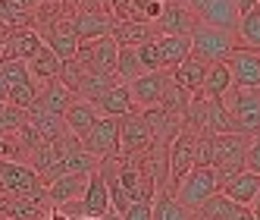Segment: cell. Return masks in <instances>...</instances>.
Returning <instances> with one entry per match:
<instances>
[{
    "mask_svg": "<svg viewBox=\"0 0 260 220\" xmlns=\"http://www.w3.org/2000/svg\"><path fill=\"white\" fill-rule=\"evenodd\" d=\"M235 47H238V38L229 29H219V25H210V22H198L194 32H191V53L201 57L204 63L226 60Z\"/></svg>",
    "mask_w": 260,
    "mask_h": 220,
    "instance_id": "cell-1",
    "label": "cell"
},
{
    "mask_svg": "<svg viewBox=\"0 0 260 220\" xmlns=\"http://www.w3.org/2000/svg\"><path fill=\"white\" fill-rule=\"evenodd\" d=\"M216 192V179H213V167H191L176 186H173V198L182 208L198 211L204 201Z\"/></svg>",
    "mask_w": 260,
    "mask_h": 220,
    "instance_id": "cell-2",
    "label": "cell"
},
{
    "mask_svg": "<svg viewBox=\"0 0 260 220\" xmlns=\"http://www.w3.org/2000/svg\"><path fill=\"white\" fill-rule=\"evenodd\" d=\"M79 142H82V148L91 151L98 160L107 157V154H119V120L116 117H101Z\"/></svg>",
    "mask_w": 260,
    "mask_h": 220,
    "instance_id": "cell-3",
    "label": "cell"
},
{
    "mask_svg": "<svg viewBox=\"0 0 260 220\" xmlns=\"http://www.w3.org/2000/svg\"><path fill=\"white\" fill-rule=\"evenodd\" d=\"M201 19L185 0H166L160 19L154 22V35H191Z\"/></svg>",
    "mask_w": 260,
    "mask_h": 220,
    "instance_id": "cell-4",
    "label": "cell"
},
{
    "mask_svg": "<svg viewBox=\"0 0 260 220\" xmlns=\"http://www.w3.org/2000/svg\"><path fill=\"white\" fill-rule=\"evenodd\" d=\"M147 148H151V132H147L141 110L119 117V154H144Z\"/></svg>",
    "mask_w": 260,
    "mask_h": 220,
    "instance_id": "cell-5",
    "label": "cell"
},
{
    "mask_svg": "<svg viewBox=\"0 0 260 220\" xmlns=\"http://www.w3.org/2000/svg\"><path fill=\"white\" fill-rule=\"evenodd\" d=\"M0 189L10 195H25L41 189V176L25 160H0Z\"/></svg>",
    "mask_w": 260,
    "mask_h": 220,
    "instance_id": "cell-6",
    "label": "cell"
},
{
    "mask_svg": "<svg viewBox=\"0 0 260 220\" xmlns=\"http://www.w3.org/2000/svg\"><path fill=\"white\" fill-rule=\"evenodd\" d=\"M194 167V132H179L173 145L166 148V173H170V189Z\"/></svg>",
    "mask_w": 260,
    "mask_h": 220,
    "instance_id": "cell-7",
    "label": "cell"
},
{
    "mask_svg": "<svg viewBox=\"0 0 260 220\" xmlns=\"http://www.w3.org/2000/svg\"><path fill=\"white\" fill-rule=\"evenodd\" d=\"M166 76H170V72L157 69V72H141L138 79L128 82L125 91H128V98H132V107L135 110L157 107L160 104V95H163V85H166Z\"/></svg>",
    "mask_w": 260,
    "mask_h": 220,
    "instance_id": "cell-8",
    "label": "cell"
},
{
    "mask_svg": "<svg viewBox=\"0 0 260 220\" xmlns=\"http://www.w3.org/2000/svg\"><path fill=\"white\" fill-rule=\"evenodd\" d=\"M222 63L229 66L235 85L260 88V50H251V47H241V44H238Z\"/></svg>",
    "mask_w": 260,
    "mask_h": 220,
    "instance_id": "cell-9",
    "label": "cell"
},
{
    "mask_svg": "<svg viewBox=\"0 0 260 220\" xmlns=\"http://www.w3.org/2000/svg\"><path fill=\"white\" fill-rule=\"evenodd\" d=\"M41 47H44V41H41V35L35 32L31 25H25V29H13V32L7 35L4 57H0V60H22V63H28Z\"/></svg>",
    "mask_w": 260,
    "mask_h": 220,
    "instance_id": "cell-10",
    "label": "cell"
},
{
    "mask_svg": "<svg viewBox=\"0 0 260 220\" xmlns=\"http://www.w3.org/2000/svg\"><path fill=\"white\" fill-rule=\"evenodd\" d=\"M210 142H213V167H229V163H241L245 167L248 135L222 132V135H210Z\"/></svg>",
    "mask_w": 260,
    "mask_h": 220,
    "instance_id": "cell-11",
    "label": "cell"
},
{
    "mask_svg": "<svg viewBox=\"0 0 260 220\" xmlns=\"http://www.w3.org/2000/svg\"><path fill=\"white\" fill-rule=\"evenodd\" d=\"M72 32L79 35V41H94V38H104V35H110V25H113V16L101 13L98 7H85L79 10L76 16H72Z\"/></svg>",
    "mask_w": 260,
    "mask_h": 220,
    "instance_id": "cell-12",
    "label": "cell"
},
{
    "mask_svg": "<svg viewBox=\"0 0 260 220\" xmlns=\"http://www.w3.org/2000/svg\"><path fill=\"white\" fill-rule=\"evenodd\" d=\"M25 123H28L44 142H57V139L66 132V120L57 117V114H50V110H44L38 101H35V104L25 110Z\"/></svg>",
    "mask_w": 260,
    "mask_h": 220,
    "instance_id": "cell-13",
    "label": "cell"
},
{
    "mask_svg": "<svg viewBox=\"0 0 260 220\" xmlns=\"http://www.w3.org/2000/svg\"><path fill=\"white\" fill-rule=\"evenodd\" d=\"M91 104L98 107V114H101V117H116V120L135 110V107H132V98H128V91H125V85H119V82L107 85Z\"/></svg>",
    "mask_w": 260,
    "mask_h": 220,
    "instance_id": "cell-14",
    "label": "cell"
},
{
    "mask_svg": "<svg viewBox=\"0 0 260 220\" xmlns=\"http://www.w3.org/2000/svg\"><path fill=\"white\" fill-rule=\"evenodd\" d=\"M79 208L82 217H104L110 211V195H107V182L101 179V173H91L88 176V186L79 198Z\"/></svg>",
    "mask_w": 260,
    "mask_h": 220,
    "instance_id": "cell-15",
    "label": "cell"
},
{
    "mask_svg": "<svg viewBox=\"0 0 260 220\" xmlns=\"http://www.w3.org/2000/svg\"><path fill=\"white\" fill-rule=\"evenodd\" d=\"M53 53H57V57L66 63V60H72L76 57V47H79V35L72 32V22H66V19H60L53 29H47L44 32V38H41Z\"/></svg>",
    "mask_w": 260,
    "mask_h": 220,
    "instance_id": "cell-16",
    "label": "cell"
},
{
    "mask_svg": "<svg viewBox=\"0 0 260 220\" xmlns=\"http://www.w3.org/2000/svg\"><path fill=\"white\" fill-rule=\"evenodd\" d=\"M204 72H207V63H204L201 57H194V53H188L179 66L170 69V79L182 88V91H188V95H198V88L204 82Z\"/></svg>",
    "mask_w": 260,
    "mask_h": 220,
    "instance_id": "cell-17",
    "label": "cell"
},
{
    "mask_svg": "<svg viewBox=\"0 0 260 220\" xmlns=\"http://www.w3.org/2000/svg\"><path fill=\"white\" fill-rule=\"evenodd\" d=\"M85 186H88L85 173H66L60 179H53L50 186H44V189H47V201H50V205H66V201L82 198Z\"/></svg>",
    "mask_w": 260,
    "mask_h": 220,
    "instance_id": "cell-18",
    "label": "cell"
},
{
    "mask_svg": "<svg viewBox=\"0 0 260 220\" xmlns=\"http://www.w3.org/2000/svg\"><path fill=\"white\" fill-rule=\"evenodd\" d=\"M229 85H232V72H229V66L226 63H207V72H204V82H201V88H198V95L204 98V101H219L222 95L229 91Z\"/></svg>",
    "mask_w": 260,
    "mask_h": 220,
    "instance_id": "cell-19",
    "label": "cell"
},
{
    "mask_svg": "<svg viewBox=\"0 0 260 220\" xmlns=\"http://www.w3.org/2000/svg\"><path fill=\"white\" fill-rule=\"evenodd\" d=\"M219 192L226 195V198H232L235 205L251 208V205H254V198H257V192H260V176L251 173V170H245V173H238L235 179H229Z\"/></svg>",
    "mask_w": 260,
    "mask_h": 220,
    "instance_id": "cell-20",
    "label": "cell"
},
{
    "mask_svg": "<svg viewBox=\"0 0 260 220\" xmlns=\"http://www.w3.org/2000/svg\"><path fill=\"white\" fill-rule=\"evenodd\" d=\"M157 47L163 69H173L191 53V35H157Z\"/></svg>",
    "mask_w": 260,
    "mask_h": 220,
    "instance_id": "cell-21",
    "label": "cell"
},
{
    "mask_svg": "<svg viewBox=\"0 0 260 220\" xmlns=\"http://www.w3.org/2000/svg\"><path fill=\"white\" fill-rule=\"evenodd\" d=\"M63 120H66V129H69L72 135L82 139V135L91 129V126L101 120V114H98V107L91 104V101H79V98H76V101L69 104V110L63 114Z\"/></svg>",
    "mask_w": 260,
    "mask_h": 220,
    "instance_id": "cell-22",
    "label": "cell"
},
{
    "mask_svg": "<svg viewBox=\"0 0 260 220\" xmlns=\"http://www.w3.org/2000/svg\"><path fill=\"white\" fill-rule=\"evenodd\" d=\"M151 220H198V217H194V211L182 208L170 189H157V195L151 201Z\"/></svg>",
    "mask_w": 260,
    "mask_h": 220,
    "instance_id": "cell-23",
    "label": "cell"
},
{
    "mask_svg": "<svg viewBox=\"0 0 260 220\" xmlns=\"http://www.w3.org/2000/svg\"><path fill=\"white\" fill-rule=\"evenodd\" d=\"M25 66H28V76H31L35 82H44V85H47V82H53V79L60 76L63 60H60V57H57V53H53L47 44H44V47L35 53L28 63H25Z\"/></svg>",
    "mask_w": 260,
    "mask_h": 220,
    "instance_id": "cell-24",
    "label": "cell"
},
{
    "mask_svg": "<svg viewBox=\"0 0 260 220\" xmlns=\"http://www.w3.org/2000/svg\"><path fill=\"white\" fill-rule=\"evenodd\" d=\"M88 44H91V63H94V69L104 72V76H113L116 79V53H119V44L110 38V35L94 38V41H88Z\"/></svg>",
    "mask_w": 260,
    "mask_h": 220,
    "instance_id": "cell-25",
    "label": "cell"
},
{
    "mask_svg": "<svg viewBox=\"0 0 260 220\" xmlns=\"http://www.w3.org/2000/svg\"><path fill=\"white\" fill-rule=\"evenodd\" d=\"M151 35H154L151 25L132 22V19H113V25H110V38H113L119 47H135L144 38H151Z\"/></svg>",
    "mask_w": 260,
    "mask_h": 220,
    "instance_id": "cell-26",
    "label": "cell"
},
{
    "mask_svg": "<svg viewBox=\"0 0 260 220\" xmlns=\"http://www.w3.org/2000/svg\"><path fill=\"white\" fill-rule=\"evenodd\" d=\"M72 101H76V95H72V91H69L60 79L47 82V85L38 91V104H41L44 110H50V114H57V117H63V114H66Z\"/></svg>",
    "mask_w": 260,
    "mask_h": 220,
    "instance_id": "cell-27",
    "label": "cell"
},
{
    "mask_svg": "<svg viewBox=\"0 0 260 220\" xmlns=\"http://www.w3.org/2000/svg\"><path fill=\"white\" fill-rule=\"evenodd\" d=\"M219 101H222V107H226L232 117H238V114H245V110L260 107V88H248V85H235L232 82L229 91Z\"/></svg>",
    "mask_w": 260,
    "mask_h": 220,
    "instance_id": "cell-28",
    "label": "cell"
},
{
    "mask_svg": "<svg viewBox=\"0 0 260 220\" xmlns=\"http://www.w3.org/2000/svg\"><path fill=\"white\" fill-rule=\"evenodd\" d=\"M204 132L207 135H222V132H238L235 117L229 114L222 101H207V117H204Z\"/></svg>",
    "mask_w": 260,
    "mask_h": 220,
    "instance_id": "cell-29",
    "label": "cell"
},
{
    "mask_svg": "<svg viewBox=\"0 0 260 220\" xmlns=\"http://www.w3.org/2000/svg\"><path fill=\"white\" fill-rule=\"evenodd\" d=\"M238 208H241V205H235L232 198H226L222 192H213V195L194 211V217H198V220H232Z\"/></svg>",
    "mask_w": 260,
    "mask_h": 220,
    "instance_id": "cell-30",
    "label": "cell"
},
{
    "mask_svg": "<svg viewBox=\"0 0 260 220\" xmlns=\"http://www.w3.org/2000/svg\"><path fill=\"white\" fill-rule=\"evenodd\" d=\"M235 38L245 41L251 50H260V7H254V10H248V13L238 16V22H235Z\"/></svg>",
    "mask_w": 260,
    "mask_h": 220,
    "instance_id": "cell-31",
    "label": "cell"
},
{
    "mask_svg": "<svg viewBox=\"0 0 260 220\" xmlns=\"http://www.w3.org/2000/svg\"><path fill=\"white\" fill-rule=\"evenodd\" d=\"M141 72L144 69H141V60H138L135 47H119V53H116V82L128 85L132 79H138Z\"/></svg>",
    "mask_w": 260,
    "mask_h": 220,
    "instance_id": "cell-32",
    "label": "cell"
},
{
    "mask_svg": "<svg viewBox=\"0 0 260 220\" xmlns=\"http://www.w3.org/2000/svg\"><path fill=\"white\" fill-rule=\"evenodd\" d=\"M170 72V69H166ZM188 91H182L170 76H166V85H163V95H160V104L157 107H163V110H170V114H176V117H182V110H185V104H188Z\"/></svg>",
    "mask_w": 260,
    "mask_h": 220,
    "instance_id": "cell-33",
    "label": "cell"
},
{
    "mask_svg": "<svg viewBox=\"0 0 260 220\" xmlns=\"http://www.w3.org/2000/svg\"><path fill=\"white\" fill-rule=\"evenodd\" d=\"M31 22V13L19 4V0H0V25L7 29H25Z\"/></svg>",
    "mask_w": 260,
    "mask_h": 220,
    "instance_id": "cell-34",
    "label": "cell"
},
{
    "mask_svg": "<svg viewBox=\"0 0 260 220\" xmlns=\"http://www.w3.org/2000/svg\"><path fill=\"white\" fill-rule=\"evenodd\" d=\"M35 101H38V85H35V79L31 82H22V85H13L10 95H7V104L16 107V110H22V114H25Z\"/></svg>",
    "mask_w": 260,
    "mask_h": 220,
    "instance_id": "cell-35",
    "label": "cell"
},
{
    "mask_svg": "<svg viewBox=\"0 0 260 220\" xmlns=\"http://www.w3.org/2000/svg\"><path fill=\"white\" fill-rule=\"evenodd\" d=\"M63 163H66L69 173H85V176H91V173H98V163L101 160L91 154V151H85V148H76L72 154L63 157Z\"/></svg>",
    "mask_w": 260,
    "mask_h": 220,
    "instance_id": "cell-36",
    "label": "cell"
},
{
    "mask_svg": "<svg viewBox=\"0 0 260 220\" xmlns=\"http://www.w3.org/2000/svg\"><path fill=\"white\" fill-rule=\"evenodd\" d=\"M135 53H138V60H141V69H144V72H157V69H163V63H160V47H157V35H151V38H144L141 44H135Z\"/></svg>",
    "mask_w": 260,
    "mask_h": 220,
    "instance_id": "cell-37",
    "label": "cell"
},
{
    "mask_svg": "<svg viewBox=\"0 0 260 220\" xmlns=\"http://www.w3.org/2000/svg\"><path fill=\"white\" fill-rule=\"evenodd\" d=\"M194 167H213V142L207 132L194 135Z\"/></svg>",
    "mask_w": 260,
    "mask_h": 220,
    "instance_id": "cell-38",
    "label": "cell"
},
{
    "mask_svg": "<svg viewBox=\"0 0 260 220\" xmlns=\"http://www.w3.org/2000/svg\"><path fill=\"white\" fill-rule=\"evenodd\" d=\"M235 126H238L241 135H254V132H260V107L238 114V117H235Z\"/></svg>",
    "mask_w": 260,
    "mask_h": 220,
    "instance_id": "cell-39",
    "label": "cell"
},
{
    "mask_svg": "<svg viewBox=\"0 0 260 220\" xmlns=\"http://www.w3.org/2000/svg\"><path fill=\"white\" fill-rule=\"evenodd\" d=\"M245 170L260 176V132L248 135V151H245Z\"/></svg>",
    "mask_w": 260,
    "mask_h": 220,
    "instance_id": "cell-40",
    "label": "cell"
},
{
    "mask_svg": "<svg viewBox=\"0 0 260 220\" xmlns=\"http://www.w3.org/2000/svg\"><path fill=\"white\" fill-rule=\"evenodd\" d=\"M122 220H151V201H135V205H128L125 214H119Z\"/></svg>",
    "mask_w": 260,
    "mask_h": 220,
    "instance_id": "cell-41",
    "label": "cell"
},
{
    "mask_svg": "<svg viewBox=\"0 0 260 220\" xmlns=\"http://www.w3.org/2000/svg\"><path fill=\"white\" fill-rule=\"evenodd\" d=\"M0 160H19V151L10 139H0Z\"/></svg>",
    "mask_w": 260,
    "mask_h": 220,
    "instance_id": "cell-42",
    "label": "cell"
},
{
    "mask_svg": "<svg viewBox=\"0 0 260 220\" xmlns=\"http://www.w3.org/2000/svg\"><path fill=\"white\" fill-rule=\"evenodd\" d=\"M232 220H257V217H254V208H245V205H241Z\"/></svg>",
    "mask_w": 260,
    "mask_h": 220,
    "instance_id": "cell-43",
    "label": "cell"
},
{
    "mask_svg": "<svg viewBox=\"0 0 260 220\" xmlns=\"http://www.w3.org/2000/svg\"><path fill=\"white\" fill-rule=\"evenodd\" d=\"M44 220H72V217H66L60 208H53V205H50V211H47V217H44Z\"/></svg>",
    "mask_w": 260,
    "mask_h": 220,
    "instance_id": "cell-44",
    "label": "cell"
},
{
    "mask_svg": "<svg viewBox=\"0 0 260 220\" xmlns=\"http://www.w3.org/2000/svg\"><path fill=\"white\" fill-rule=\"evenodd\" d=\"M19 4H22V7L28 10V7H35V4H41V0H19Z\"/></svg>",
    "mask_w": 260,
    "mask_h": 220,
    "instance_id": "cell-45",
    "label": "cell"
},
{
    "mask_svg": "<svg viewBox=\"0 0 260 220\" xmlns=\"http://www.w3.org/2000/svg\"><path fill=\"white\" fill-rule=\"evenodd\" d=\"M251 208H260V192H257V198H254V205Z\"/></svg>",
    "mask_w": 260,
    "mask_h": 220,
    "instance_id": "cell-46",
    "label": "cell"
},
{
    "mask_svg": "<svg viewBox=\"0 0 260 220\" xmlns=\"http://www.w3.org/2000/svg\"><path fill=\"white\" fill-rule=\"evenodd\" d=\"M79 220H104V217H79Z\"/></svg>",
    "mask_w": 260,
    "mask_h": 220,
    "instance_id": "cell-47",
    "label": "cell"
},
{
    "mask_svg": "<svg viewBox=\"0 0 260 220\" xmlns=\"http://www.w3.org/2000/svg\"><path fill=\"white\" fill-rule=\"evenodd\" d=\"M254 217H257V220H260V208H254Z\"/></svg>",
    "mask_w": 260,
    "mask_h": 220,
    "instance_id": "cell-48",
    "label": "cell"
},
{
    "mask_svg": "<svg viewBox=\"0 0 260 220\" xmlns=\"http://www.w3.org/2000/svg\"><path fill=\"white\" fill-rule=\"evenodd\" d=\"M0 220H13V217H0Z\"/></svg>",
    "mask_w": 260,
    "mask_h": 220,
    "instance_id": "cell-49",
    "label": "cell"
},
{
    "mask_svg": "<svg viewBox=\"0 0 260 220\" xmlns=\"http://www.w3.org/2000/svg\"><path fill=\"white\" fill-rule=\"evenodd\" d=\"M257 7H260V0H257Z\"/></svg>",
    "mask_w": 260,
    "mask_h": 220,
    "instance_id": "cell-50",
    "label": "cell"
}]
</instances>
